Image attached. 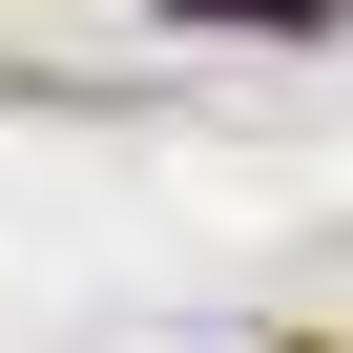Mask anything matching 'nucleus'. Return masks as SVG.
I'll return each mask as SVG.
<instances>
[{"mask_svg":"<svg viewBox=\"0 0 353 353\" xmlns=\"http://www.w3.org/2000/svg\"><path fill=\"white\" fill-rule=\"evenodd\" d=\"M166 21H208V42H270V21H353V0H166Z\"/></svg>","mask_w":353,"mask_h":353,"instance_id":"f257e3e1","label":"nucleus"}]
</instances>
